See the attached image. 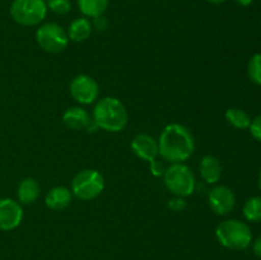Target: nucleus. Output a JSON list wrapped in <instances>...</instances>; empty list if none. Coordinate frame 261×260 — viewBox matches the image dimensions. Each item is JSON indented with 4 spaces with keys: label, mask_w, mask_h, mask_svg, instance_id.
Segmentation results:
<instances>
[{
    "label": "nucleus",
    "mask_w": 261,
    "mask_h": 260,
    "mask_svg": "<svg viewBox=\"0 0 261 260\" xmlns=\"http://www.w3.org/2000/svg\"><path fill=\"white\" fill-rule=\"evenodd\" d=\"M195 150V140L186 126L170 124L162 130L158 139V153L171 163H184Z\"/></svg>",
    "instance_id": "1"
},
{
    "label": "nucleus",
    "mask_w": 261,
    "mask_h": 260,
    "mask_svg": "<svg viewBox=\"0 0 261 260\" xmlns=\"http://www.w3.org/2000/svg\"><path fill=\"white\" fill-rule=\"evenodd\" d=\"M97 127L110 133H119L126 127L129 114L125 105L116 97H103L96 103L92 114Z\"/></svg>",
    "instance_id": "2"
},
{
    "label": "nucleus",
    "mask_w": 261,
    "mask_h": 260,
    "mask_svg": "<svg viewBox=\"0 0 261 260\" xmlns=\"http://www.w3.org/2000/svg\"><path fill=\"white\" fill-rule=\"evenodd\" d=\"M216 236L222 246L231 250H245L252 241L250 227L237 219L221 222L216 229Z\"/></svg>",
    "instance_id": "3"
},
{
    "label": "nucleus",
    "mask_w": 261,
    "mask_h": 260,
    "mask_svg": "<svg viewBox=\"0 0 261 260\" xmlns=\"http://www.w3.org/2000/svg\"><path fill=\"white\" fill-rule=\"evenodd\" d=\"M165 185L175 196L191 195L195 191L196 181L194 172L184 163H172L163 173Z\"/></svg>",
    "instance_id": "4"
},
{
    "label": "nucleus",
    "mask_w": 261,
    "mask_h": 260,
    "mask_svg": "<svg viewBox=\"0 0 261 260\" xmlns=\"http://www.w3.org/2000/svg\"><path fill=\"white\" fill-rule=\"evenodd\" d=\"M9 13L18 24L33 27L46 18L47 5L45 0H13Z\"/></svg>",
    "instance_id": "5"
},
{
    "label": "nucleus",
    "mask_w": 261,
    "mask_h": 260,
    "mask_svg": "<svg viewBox=\"0 0 261 260\" xmlns=\"http://www.w3.org/2000/svg\"><path fill=\"white\" fill-rule=\"evenodd\" d=\"M105 189V178L98 171L83 170L71 181V194L81 200H93Z\"/></svg>",
    "instance_id": "6"
},
{
    "label": "nucleus",
    "mask_w": 261,
    "mask_h": 260,
    "mask_svg": "<svg viewBox=\"0 0 261 260\" xmlns=\"http://www.w3.org/2000/svg\"><path fill=\"white\" fill-rule=\"evenodd\" d=\"M36 41L43 51L50 54L63 53L69 43L66 31L58 23H45L36 31Z\"/></svg>",
    "instance_id": "7"
},
{
    "label": "nucleus",
    "mask_w": 261,
    "mask_h": 260,
    "mask_svg": "<svg viewBox=\"0 0 261 260\" xmlns=\"http://www.w3.org/2000/svg\"><path fill=\"white\" fill-rule=\"evenodd\" d=\"M71 97L82 105H91L99 96V86L92 76L81 74L73 78L69 86Z\"/></svg>",
    "instance_id": "8"
},
{
    "label": "nucleus",
    "mask_w": 261,
    "mask_h": 260,
    "mask_svg": "<svg viewBox=\"0 0 261 260\" xmlns=\"http://www.w3.org/2000/svg\"><path fill=\"white\" fill-rule=\"evenodd\" d=\"M208 203L214 213L218 216H226L233 211L236 205V196L228 186L218 185L208 193Z\"/></svg>",
    "instance_id": "9"
},
{
    "label": "nucleus",
    "mask_w": 261,
    "mask_h": 260,
    "mask_svg": "<svg viewBox=\"0 0 261 260\" xmlns=\"http://www.w3.org/2000/svg\"><path fill=\"white\" fill-rule=\"evenodd\" d=\"M23 219V209L19 201L14 199H0V231H12L17 228Z\"/></svg>",
    "instance_id": "10"
},
{
    "label": "nucleus",
    "mask_w": 261,
    "mask_h": 260,
    "mask_svg": "<svg viewBox=\"0 0 261 260\" xmlns=\"http://www.w3.org/2000/svg\"><path fill=\"white\" fill-rule=\"evenodd\" d=\"M63 122L66 127L71 130H86V132H96L98 127L94 124L91 115L83 107H70L63 114Z\"/></svg>",
    "instance_id": "11"
},
{
    "label": "nucleus",
    "mask_w": 261,
    "mask_h": 260,
    "mask_svg": "<svg viewBox=\"0 0 261 260\" xmlns=\"http://www.w3.org/2000/svg\"><path fill=\"white\" fill-rule=\"evenodd\" d=\"M132 150L135 155L147 162H153L160 155L158 153V142L148 134H137L130 143Z\"/></svg>",
    "instance_id": "12"
},
{
    "label": "nucleus",
    "mask_w": 261,
    "mask_h": 260,
    "mask_svg": "<svg viewBox=\"0 0 261 260\" xmlns=\"http://www.w3.org/2000/svg\"><path fill=\"white\" fill-rule=\"evenodd\" d=\"M71 190L66 186H55L51 189L45 198V204L51 211H63L70 204Z\"/></svg>",
    "instance_id": "13"
},
{
    "label": "nucleus",
    "mask_w": 261,
    "mask_h": 260,
    "mask_svg": "<svg viewBox=\"0 0 261 260\" xmlns=\"http://www.w3.org/2000/svg\"><path fill=\"white\" fill-rule=\"evenodd\" d=\"M200 175L206 184H216L222 177V165L214 155H205L200 162Z\"/></svg>",
    "instance_id": "14"
},
{
    "label": "nucleus",
    "mask_w": 261,
    "mask_h": 260,
    "mask_svg": "<svg viewBox=\"0 0 261 260\" xmlns=\"http://www.w3.org/2000/svg\"><path fill=\"white\" fill-rule=\"evenodd\" d=\"M66 33H68L69 41H73V42H83V41L88 40L89 36H91L92 23L86 17L76 18V19H74L69 24Z\"/></svg>",
    "instance_id": "15"
},
{
    "label": "nucleus",
    "mask_w": 261,
    "mask_h": 260,
    "mask_svg": "<svg viewBox=\"0 0 261 260\" xmlns=\"http://www.w3.org/2000/svg\"><path fill=\"white\" fill-rule=\"evenodd\" d=\"M18 201L20 204H32L40 196V185L32 177H25L20 181L17 191Z\"/></svg>",
    "instance_id": "16"
},
{
    "label": "nucleus",
    "mask_w": 261,
    "mask_h": 260,
    "mask_svg": "<svg viewBox=\"0 0 261 260\" xmlns=\"http://www.w3.org/2000/svg\"><path fill=\"white\" fill-rule=\"evenodd\" d=\"M110 0H76L79 10L86 18H97L103 15L109 8Z\"/></svg>",
    "instance_id": "17"
},
{
    "label": "nucleus",
    "mask_w": 261,
    "mask_h": 260,
    "mask_svg": "<svg viewBox=\"0 0 261 260\" xmlns=\"http://www.w3.org/2000/svg\"><path fill=\"white\" fill-rule=\"evenodd\" d=\"M226 119L232 126L237 129H247L251 124V117L244 110L237 109V107H231L226 111Z\"/></svg>",
    "instance_id": "18"
},
{
    "label": "nucleus",
    "mask_w": 261,
    "mask_h": 260,
    "mask_svg": "<svg viewBox=\"0 0 261 260\" xmlns=\"http://www.w3.org/2000/svg\"><path fill=\"white\" fill-rule=\"evenodd\" d=\"M244 216L249 222H261V196H252L245 203Z\"/></svg>",
    "instance_id": "19"
},
{
    "label": "nucleus",
    "mask_w": 261,
    "mask_h": 260,
    "mask_svg": "<svg viewBox=\"0 0 261 260\" xmlns=\"http://www.w3.org/2000/svg\"><path fill=\"white\" fill-rule=\"evenodd\" d=\"M247 73L250 79L257 86H261V54H255L249 61Z\"/></svg>",
    "instance_id": "20"
},
{
    "label": "nucleus",
    "mask_w": 261,
    "mask_h": 260,
    "mask_svg": "<svg viewBox=\"0 0 261 260\" xmlns=\"http://www.w3.org/2000/svg\"><path fill=\"white\" fill-rule=\"evenodd\" d=\"M46 5L56 15H65L71 9L70 0H47Z\"/></svg>",
    "instance_id": "21"
},
{
    "label": "nucleus",
    "mask_w": 261,
    "mask_h": 260,
    "mask_svg": "<svg viewBox=\"0 0 261 260\" xmlns=\"http://www.w3.org/2000/svg\"><path fill=\"white\" fill-rule=\"evenodd\" d=\"M249 127L252 137L261 142V115H257L254 120H251V124Z\"/></svg>",
    "instance_id": "22"
},
{
    "label": "nucleus",
    "mask_w": 261,
    "mask_h": 260,
    "mask_svg": "<svg viewBox=\"0 0 261 260\" xmlns=\"http://www.w3.org/2000/svg\"><path fill=\"white\" fill-rule=\"evenodd\" d=\"M168 208L173 212H181L186 208V200L181 196H176V198L168 200Z\"/></svg>",
    "instance_id": "23"
},
{
    "label": "nucleus",
    "mask_w": 261,
    "mask_h": 260,
    "mask_svg": "<svg viewBox=\"0 0 261 260\" xmlns=\"http://www.w3.org/2000/svg\"><path fill=\"white\" fill-rule=\"evenodd\" d=\"M150 171L154 176H162L165 173V170H163V166L161 165L158 161H153L150 162Z\"/></svg>",
    "instance_id": "24"
},
{
    "label": "nucleus",
    "mask_w": 261,
    "mask_h": 260,
    "mask_svg": "<svg viewBox=\"0 0 261 260\" xmlns=\"http://www.w3.org/2000/svg\"><path fill=\"white\" fill-rule=\"evenodd\" d=\"M252 251H254L256 256L261 257V236L257 237L254 241V244H252Z\"/></svg>",
    "instance_id": "25"
},
{
    "label": "nucleus",
    "mask_w": 261,
    "mask_h": 260,
    "mask_svg": "<svg viewBox=\"0 0 261 260\" xmlns=\"http://www.w3.org/2000/svg\"><path fill=\"white\" fill-rule=\"evenodd\" d=\"M94 25L97 27V30H105L106 28V19L103 17H97L94 18Z\"/></svg>",
    "instance_id": "26"
},
{
    "label": "nucleus",
    "mask_w": 261,
    "mask_h": 260,
    "mask_svg": "<svg viewBox=\"0 0 261 260\" xmlns=\"http://www.w3.org/2000/svg\"><path fill=\"white\" fill-rule=\"evenodd\" d=\"M236 2L239 3L240 5H242V7H249L254 0H236Z\"/></svg>",
    "instance_id": "27"
},
{
    "label": "nucleus",
    "mask_w": 261,
    "mask_h": 260,
    "mask_svg": "<svg viewBox=\"0 0 261 260\" xmlns=\"http://www.w3.org/2000/svg\"><path fill=\"white\" fill-rule=\"evenodd\" d=\"M206 2L211 3V4L218 5V4H223V3H226L227 0H206Z\"/></svg>",
    "instance_id": "28"
},
{
    "label": "nucleus",
    "mask_w": 261,
    "mask_h": 260,
    "mask_svg": "<svg viewBox=\"0 0 261 260\" xmlns=\"http://www.w3.org/2000/svg\"><path fill=\"white\" fill-rule=\"evenodd\" d=\"M257 185H259V189L261 191V170H260V173H259V178H257Z\"/></svg>",
    "instance_id": "29"
}]
</instances>
